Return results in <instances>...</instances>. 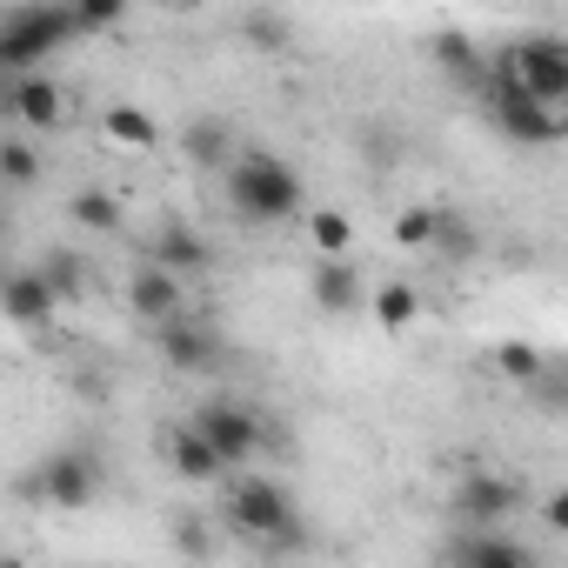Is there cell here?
<instances>
[{"label":"cell","mask_w":568,"mask_h":568,"mask_svg":"<svg viewBox=\"0 0 568 568\" xmlns=\"http://www.w3.org/2000/svg\"><path fill=\"white\" fill-rule=\"evenodd\" d=\"M227 528H234L241 541H261V548H302V541H308L295 495L281 488L274 475H241V481H227Z\"/></svg>","instance_id":"cell-2"},{"label":"cell","mask_w":568,"mask_h":568,"mask_svg":"<svg viewBox=\"0 0 568 568\" xmlns=\"http://www.w3.org/2000/svg\"><path fill=\"white\" fill-rule=\"evenodd\" d=\"M128 308H134V322L168 328V322L187 308V295H181V281H174V274H161L154 261H141V267L128 274Z\"/></svg>","instance_id":"cell-12"},{"label":"cell","mask_w":568,"mask_h":568,"mask_svg":"<svg viewBox=\"0 0 568 568\" xmlns=\"http://www.w3.org/2000/svg\"><path fill=\"white\" fill-rule=\"evenodd\" d=\"M154 348H161V362L174 368V375H214L221 362H227V335L207 322V315H174L168 328H154Z\"/></svg>","instance_id":"cell-9"},{"label":"cell","mask_w":568,"mask_h":568,"mask_svg":"<svg viewBox=\"0 0 568 568\" xmlns=\"http://www.w3.org/2000/svg\"><path fill=\"white\" fill-rule=\"evenodd\" d=\"M187 428L221 455V468H227V475H234V468H247V462L274 442V435H267L274 422H267L261 408H247V402H227V395H221V402H201V408L187 415Z\"/></svg>","instance_id":"cell-6"},{"label":"cell","mask_w":568,"mask_h":568,"mask_svg":"<svg viewBox=\"0 0 568 568\" xmlns=\"http://www.w3.org/2000/svg\"><path fill=\"white\" fill-rule=\"evenodd\" d=\"M435 227H442V207H402L395 214V241L402 247H435Z\"/></svg>","instance_id":"cell-26"},{"label":"cell","mask_w":568,"mask_h":568,"mask_svg":"<svg viewBox=\"0 0 568 568\" xmlns=\"http://www.w3.org/2000/svg\"><path fill=\"white\" fill-rule=\"evenodd\" d=\"M101 134H108L114 148H134V154H148V148L161 141V134H154V114H148V108H128V101L101 114Z\"/></svg>","instance_id":"cell-20"},{"label":"cell","mask_w":568,"mask_h":568,"mask_svg":"<svg viewBox=\"0 0 568 568\" xmlns=\"http://www.w3.org/2000/svg\"><path fill=\"white\" fill-rule=\"evenodd\" d=\"M0 181H8V187L41 181V154H34L28 141H0Z\"/></svg>","instance_id":"cell-27"},{"label":"cell","mask_w":568,"mask_h":568,"mask_svg":"<svg viewBox=\"0 0 568 568\" xmlns=\"http://www.w3.org/2000/svg\"><path fill=\"white\" fill-rule=\"evenodd\" d=\"M428 48H435V68H442V74H455V81H481V74H488L481 48H475L468 34H455V28H448V34H435Z\"/></svg>","instance_id":"cell-22"},{"label":"cell","mask_w":568,"mask_h":568,"mask_svg":"<svg viewBox=\"0 0 568 568\" xmlns=\"http://www.w3.org/2000/svg\"><path fill=\"white\" fill-rule=\"evenodd\" d=\"M201 568H214V561H201Z\"/></svg>","instance_id":"cell-32"},{"label":"cell","mask_w":568,"mask_h":568,"mask_svg":"<svg viewBox=\"0 0 568 568\" xmlns=\"http://www.w3.org/2000/svg\"><path fill=\"white\" fill-rule=\"evenodd\" d=\"M495 368L515 375V382H541V375H548V355L528 348V342H501V348H495Z\"/></svg>","instance_id":"cell-25"},{"label":"cell","mask_w":568,"mask_h":568,"mask_svg":"<svg viewBox=\"0 0 568 568\" xmlns=\"http://www.w3.org/2000/svg\"><path fill=\"white\" fill-rule=\"evenodd\" d=\"M61 315L54 288L41 281V267H8L0 274V322H14V328H48Z\"/></svg>","instance_id":"cell-11"},{"label":"cell","mask_w":568,"mask_h":568,"mask_svg":"<svg viewBox=\"0 0 568 568\" xmlns=\"http://www.w3.org/2000/svg\"><path fill=\"white\" fill-rule=\"evenodd\" d=\"M448 568H541V548L521 535H501V528H455Z\"/></svg>","instance_id":"cell-10"},{"label":"cell","mask_w":568,"mask_h":568,"mask_svg":"<svg viewBox=\"0 0 568 568\" xmlns=\"http://www.w3.org/2000/svg\"><path fill=\"white\" fill-rule=\"evenodd\" d=\"M68 214H74L81 227H94V234H114V227H121V201H114L108 187H81V194L68 201Z\"/></svg>","instance_id":"cell-23"},{"label":"cell","mask_w":568,"mask_h":568,"mask_svg":"<svg viewBox=\"0 0 568 568\" xmlns=\"http://www.w3.org/2000/svg\"><path fill=\"white\" fill-rule=\"evenodd\" d=\"M0 81H8V54H0Z\"/></svg>","instance_id":"cell-31"},{"label":"cell","mask_w":568,"mask_h":568,"mask_svg":"<svg viewBox=\"0 0 568 568\" xmlns=\"http://www.w3.org/2000/svg\"><path fill=\"white\" fill-rule=\"evenodd\" d=\"M148 261H154L161 274H174V281H181L187 267H194V274H201V267H214V241H207V234H194L187 221H168V227L148 241Z\"/></svg>","instance_id":"cell-15"},{"label":"cell","mask_w":568,"mask_h":568,"mask_svg":"<svg viewBox=\"0 0 568 568\" xmlns=\"http://www.w3.org/2000/svg\"><path fill=\"white\" fill-rule=\"evenodd\" d=\"M234 154H241V148H234L227 121H187V161H194V168H221V174H227Z\"/></svg>","instance_id":"cell-21"},{"label":"cell","mask_w":568,"mask_h":568,"mask_svg":"<svg viewBox=\"0 0 568 568\" xmlns=\"http://www.w3.org/2000/svg\"><path fill=\"white\" fill-rule=\"evenodd\" d=\"M181 555L201 568V561H207V535H201V528H181Z\"/></svg>","instance_id":"cell-29"},{"label":"cell","mask_w":568,"mask_h":568,"mask_svg":"<svg viewBox=\"0 0 568 568\" xmlns=\"http://www.w3.org/2000/svg\"><path fill=\"white\" fill-rule=\"evenodd\" d=\"M101 488H108V462L94 448H54L48 462H34L14 481V495L21 501H41V508H94Z\"/></svg>","instance_id":"cell-3"},{"label":"cell","mask_w":568,"mask_h":568,"mask_svg":"<svg viewBox=\"0 0 568 568\" xmlns=\"http://www.w3.org/2000/svg\"><path fill=\"white\" fill-rule=\"evenodd\" d=\"M41 281L54 288L61 308H68V302H88V261H81L74 247H54V254L41 261Z\"/></svg>","instance_id":"cell-19"},{"label":"cell","mask_w":568,"mask_h":568,"mask_svg":"<svg viewBox=\"0 0 568 568\" xmlns=\"http://www.w3.org/2000/svg\"><path fill=\"white\" fill-rule=\"evenodd\" d=\"M68 14H74V34H108V28L128 21L121 0H81V8H68Z\"/></svg>","instance_id":"cell-28"},{"label":"cell","mask_w":568,"mask_h":568,"mask_svg":"<svg viewBox=\"0 0 568 568\" xmlns=\"http://www.w3.org/2000/svg\"><path fill=\"white\" fill-rule=\"evenodd\" d=\"M241 41H254L267 54H288L295 48V28L281 21V14H241Z\"/></svg>","instance_id":"cell-24"},{"label":"cell","mask_w":568,"mask_h":568,"mask_svg":"<svg viewBox=\"0 0 568 568\" xmlns=\"http://www.w3.org/2000/svg\"><path fill=\"white\" fill-rule=\"evenodd\" d=\"M488 121H495L515 148H555V141L568 134V114L528 101V94H521L508 74H495V68H488Z\"/></svg>","instance_id":"cell-8"},{"label":"cell","mask_w":568,"mask_h":568,"mask_svg":"<svg viewBox=\"0 0 568 568\" xmlns=\"http://www.w3.org/2000/svg\"><path fill=\"white\" fill-rule=\"evenodd\" d=\"M74 41V14L54 8V0H34V8H8L0 14V54H8V74H41L48 54H61Z\"/></svg>","instance_id":"cell-5"},{"label":"cell","mask_w":568,"mask_h":568,"mask_svg":"<svg viewBox=\"0 0 568 568\" xmlns=\"http://www.w3.org/2000/svg\"><path fill=\"white\" fill-rule=\"evenodd\" d=\"M308 247H315V261H355V214L315 207L308 214Z\"/></svg>","instance_id":"cell-17"},{"label":"cell","mask_w":568,"mask_h":568,"mask_svg":"<svg viewBox=\"0 0 568 568\" xmlns=\"http://www.w3.org/2000/svg\"><path fill=\"white\" fill-rule=\"evenodd\" d=\"M0 568H28V561H14V555H0Z\"/></svg>","instance_id":"cell-30"},{"label":"cell","mask_w":568,"mask_h":568,"mask_svg":"<svg viewBox=\"0 0 568 568\" xmlns=\"http://www.w3.org/2000/svg\"><path fill=\"white\" fill-rule=\"evenodd\" d=\"M308 295H315L322 315H362V308H368V281H362L355 261H315Z\"/></svg>","instance_id":"cell-14"},{"label":"cell","mask_w":568,"mask_h":568,"mask_svg":"<svg viewBox=\"0 0 568 568\" xmlns=\"http://www.w3.org/2000/svg\"><path fill=\"white\" fill-rule=\"evenodd\" d=\"M368 315H375L388 335H402V328H415V322H422V295L408 288V281H382V288L368 295Z\"/></svg>","instance_id":"cell-18"},{"label":"cell","mask_w":568,"mask_h":568,"mask_svg":"<svg viewBox=\"0 0 568 568\" xmlns=\"http://www.w3.org/2000/svg\"><path fill=\"white\" fill-rule=\"evenodd\" d=\"M448 508H455L462 528H508L528 508V481L521 475H501V468H468L448 488Z\"/></svg>","instance_id":"cell-7"},{"label":"cell","mask_w":568,"mask_h":568,"mask_svg":"<svg viewBox=\"0 0 568 568\" xmlns=\"http://www.w3.org/2000/svg\"><path fill=\"white\" fill-rule=\"evenodd\" d=\"M168 462H174V475L181 481H194V488H214V481H227V468H221V455L181 422V428H168Z\"/></svg>","instance_id":"cell-16"},{"label":"cell","mask_w":568,"mask_h":568,"mask_svg":"<svg viewBox=\"0 0 568 568\" xmlns=\"http://www.w3.org/2000/svg\"><path fill=\"white\" fill-rule=\"evenodd\" d=\"M227 207L247 227H281V221L302 214V174L267 148H241L227 161Z\"/></svg>","instance_id":"cell-1"},{"label":"cell","mask_w":568,"mask_h":568,"mask_svg":"<svg viewBox=\"0 0 568 568\" xmlns=\"http://www.w3.org/2000/svg\"><path fill=\"white\" fill-rule=\"evenodd\" d=\"M488 68L508 74L528 101H541V108L561 114V101H568V41L561 34H515Z\"/></svg>","instance_id":"cell-4"},{"label":"cell","mask_w":568,"mask_h":568,"mask_svg":"<svg viewBox=\"0 0 568 568\" xmlns=\"http://www.w3.org/2000/svg\"><path fill=\"white\" fill-rule=\"evenodd\" d=\"M0 108H8L21 128H61V114H68V94H61V81H54V74H21V81H8Z\"/></svg>","instance_id":"cell-13"}]
</instances>
